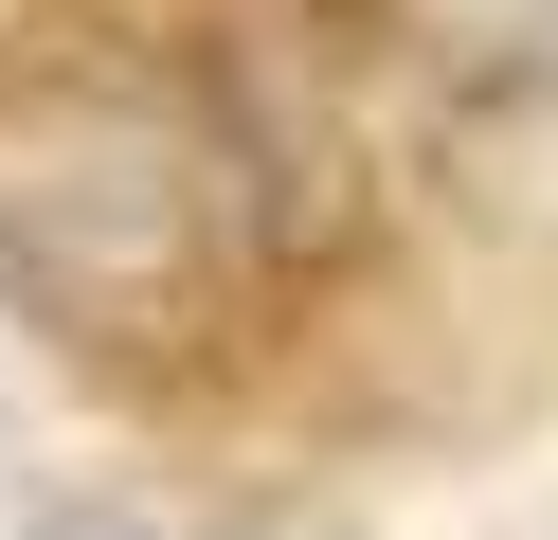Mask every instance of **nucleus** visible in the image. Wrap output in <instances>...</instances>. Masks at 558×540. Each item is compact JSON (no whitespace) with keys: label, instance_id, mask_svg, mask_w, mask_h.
Returning <instances> with one entry per match:
<instances>
[{"label":"nucleus","instance_id":"f03ea898","mask_svg":"<svg viewBox=\"0 0 558 540\" xmlns=\"http://www.w3.org/2000/svg\"><path fill=\"white\" fill-rule=\"evenodd\" d=\"M433 163H450V199H469V216H505V235H558V19L486 36V55L450 72Z\"/></svg>","mask_w":558,"mask_h":540},{"label":"nucleus","instance_id":"7ed1b4c3","mask_svg":"<svg viewBox=\"0 0 558 540\" xmlns=\"http://www.w3.org/2000/svg\"><path fill=\"white\" fill-rule=\"evenodd\" d=\"M217 540H361V523H342V504H234Z\"/></svg>","mask_w":558,"mask_h":540},{"label":"nucleus","instance_id":"20e7f679","mask_svg":"<svg viewBox=\"0 0 558 540\" xmlns=\"http://www.w3.org/2000/svg\"><path fill=\"white\" fill-rule=\"evenodd\" d=\"M19 540H145L126 504H54V523H19Z\"/></svg>","mask_w":558,"mask_h":540},{"label":"nucleus","instance_id":"f257e3e1","mask_svg":"<svg viewBox=\"0 0 558 540\" xmlns=\"http://www.w3.org/2000/svg\"><path fill=\"white\" fill-rule=\"evenodd\" d=\"M253 271L217 72H162L145 36L37 19L0 36V288L90 360H198Z\"/></svg>","mask_w":558,"mask_h":540}]
</instances>
